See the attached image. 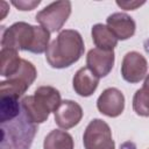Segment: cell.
I'll return each instance as SVG.
<instances>
[{"label":"cell","instance_id":"obj_1","mask_svg":"<svg viewBox=\"0 0 149 149\" xmlns=\"http://www.w3.org/2000/svg\"><path fill=\"white\" fill-rule=\"evenodd\" d=\"M50 31L41 26L19 21L10 27H2L1 48L23 50L33 54H43L48 50Z\"/></svg>","mask_w":149,"mask_h":149},{"label":"cell","instance_id":"obj_2","mask_svg":"<svg viewBox=\"0 0 149 149\" xmlns=\"http://www.w3.org/2000/svg\"><path fill=\"white\" fill-rule=\"evenodd\" d=\"M85 50L84 41L79 31L63 29L49 44L45 59L54 69H65L80 59Z\"/></svg>","mask_w":149,"mask_h":149},{"label":"cell","instance_id":"obj_3","mask_svg":"<svg viewBox=\"0 0 149 149\" xmlns=\"http://www.w3.org/2000/svg\"><path fill=\"white\" fill-rule=\"evenodd\" d=\"M0 149H30L37 125L21 111L15 119L0 123Z\"/></svg>","mask_w":149,"mask_h":149},{"label":"cell","instance_id":"obj_4","mask_svg":"<svg viewBox=\"0 0 149 149\" xmlns=\"http://www.w3.org/2000/svg\"><path fill=\"white\" fill-rule=\"evenodd\" d=\"M61 93L54 86L44 85L35 90L33 95L23 97L21 107L24 114L36 125L48 120L49 114L55 112L61 105Z\"/></svg>","mask_w":149,"mask_h":149},{"label":"cell","instance_id":"obj_5","mask_svg":"<svg viewBox=\"0 0 149 149\" xmlns=\"http://www.w3.org/2000/svg\"><path fill=\"white\" fill-rule=\"evenodd\" d=\"M36 77L37 70L35 65L27 59H22L19 71L10 78L0 81V95H10L20 99L35 81Z\"/></svg>","mask_w":149,"mask_h":149},{"label":"cell","instance_id":"obj_6","mask_svg":"<svg viewBox=\"0 0 149 149\" xmlns=\"http://www.w3.org/2000/svg\"><path fill=\"white\" fill-rule=\"evenodd\" d=\"M71 14V2L70 1H55L41 9L35 20L41 27L45 28L50 33H56L62 29L64 23L68 21Z\"/></svg>","mask_w":149,"mask_h":149},{"label":"cell","instance_id":"obj_7","mask_svg":"<svg viewBox=\"0 0 149 149\" xmlns=\"http://www.w3.org/2000/svg\"><path fill=\"white\" fill-rule=\"evenodd\" d=\"M83 143L85 149H115L112 130L101 119L90 121L83 134Z\"/></svg>","mask_w":149,"mask_h":149},{"label":"cell","instance_id":"obj_8","mask_svg":"<svg viewBox=\"0 0 149 149\" xmlns=\"http://www.w3.org/2000/svg\"><path fill=\"white\" fill-rule=\"evenodd\" d=\"M148 71V62L146 57L137 51H129L123 56L121 63V76L130 84L140 83Z\"/></svg>","mask_w":149,"mask_h":149},{"label":"cell","instance_id":"obj_9","mask_svg":"<svg viewBox=\"0 0 149 149\" xmlns=\"http://www.w3.org/2000/svg\"><path fill=\"white\" fill-rule=\"evenodd\" d=\"M97 108L101 114L109 118H116L121 115L125 109L123 93L115 87H108L104 90L97 100Z\"/></svg>","mask_w":149,"mask_h":149},{"label":"cell","instance_id":"obj_10","mask_svg":"<svg viewBox=\"0 0 149 149\" xmlns=\"http://www.w3.org/2000/svg\"><path fill=\"white\" fill-rule=\"evenodd\" d=\"M115 62L114 50L93 48L87 52L86 66L99 78L106 77L113 69Z\"/></svg>","mask_w":149,"mask_h":149},{"label":"cell","instance_id":"obj_11","mask_svg":"<svg viewBox=\"0 0 149 149\" xmlns=\"http://www.w3.org/2000/svg\"><path fill=\"white\" fill-rule=\"evenodd\" d=\"M55 122L62 129H70L77 126L83 119L81 106L73 100H62L58 108L54 112Z\"/></svg>","mask_w":149,"mask_h":149},{"label":"cell","instance_id":"obj_12","mask_svg":"<svg viewBox=\"0 0 149 149\" xmlns=\"http://www.w3.org/2000/svg\"><path fill=\"white\" fill-rule=\"evenodd\" d=\"M106 26L120 41H126L134 36L136 30V23L132 16L126 13H113L107 16Z\"/></svg>","mask_w":149,"mask_h":149},{"label":"cell","instance_id":"obj_13","mask_svg":"<svg viewBox=\"0 0 149 149\" xmlns=\"http://www.w3.org/2000/svg\"><path fill=\"white\" fill-rule=\"evenodd\" d=\"M99 77H97L87 66L80 68L73 76L72 86L74 92L80 97H90L92 95L98 85H99Z\"/></svg>","mask_w":149,"mask_h":149},{"label":"cell","instance_id":"obj_14","mask_svg":"<svg viewBox=\"0 0 149 149\" xmlns=\"http://www.w3.org/2000/svg\"><path fill=\"white\" fill-rule=\"evenodd\" d=\"M91 35L95 48L102 50H114V48L118 45L119 40L115 37V35L111 31V29L106 24L102 23L93 24L91 29Z\"/></svg>","mask_w":149,"mask_h":149},{"label":"cell","instance_id":"obj_15","mask_svg":"<svg viewBox=\"0 0 149 149\" xmlns=\"http://www.w3.org/2000/svg\"><path fill=\"white\" fill-rule=\"evenodd\" d=\"M0 56H1L0 76L6 77L8 79L19 71V69L21 66L22 58H20L17 50L8 49V48H1Z\"/></svg>","mask_w":149,"mask_h":149},{"label":"cell","instance_id":"obj_16","mask_svg":"<svg viewBox=\"0 0 149 149\" xmlns=\"http://www.w3.org/2000/svg\"><path fill=\"white\" fill-rule=\"evenodd\" d=\"M73 137L65 130L54 129L43 141V149H73Z\"/></svg>","mask_w":149,"mask_h":149},{"label":"cell","instance_id":"obj_17","mask_svg":"<svg viewBox=\"0 0 149 149\" xmlns=\"http://www.w3.org/2000/svg\"><path fill=\"white\" fill-rule=\"evenodd\" d=\"M22 111L19 98L0 95V123L15 119Z\"/></svg>","mask_w":149,"mask_h":149},{"label":"cell","instance_id":"obj_18","mask_svg":"<svg viewBox=\"0 0 149 149\" xmlns=\"http://www.w3.org/2000/svg\"><path fill=\"white\" fill-rule=\"evenodd\" d=\"M133 109L140 116H149V91L141 87L133 97Z\"/></svg>","mask_w":149,"mask_h":149},{"label":"cell","instance_id":"obj_19","mask_svg":"<svg viewBox=\"0 0 149 149\" xmlns=\"http://www.w3.org/2000/svg\"><path fill=\"white\" fill-rule=\"evenodd\" d=\"M41 3L40 0H19V1H12V5H14L20 10H31L35 7H37Z\"/></svg>","mask_w":149,"mask_h":149},{"label":"cell","instance_id":"obj_20","mask_svg":"<svg viewBox=\"0 0 149 149\" xmlns=\"http://www.w3.org/2000/svg\"><path fill=\"white\" fill-rule=\"evenodd\" d=\"M144 3H146V1H128V0H126V1H119L118 0L116 1V5L125 10H134Z\"/></svg>","mask_w":149,"mask_h":149},{"label":"cell","instance_id":"obj_21","mask_svg":"<svg viewBox=\"0 0 149 149\" xmlns=\"http://www.w3.org/2000/svg\"><path fill=\"white\" fill-rule=\"evenodd\" d=\"M142 87L149 91V74L146 76V78H144V83H143V86H142Z\"/></svg>","mask_w":149,"mask_h":149}]
</instances>
